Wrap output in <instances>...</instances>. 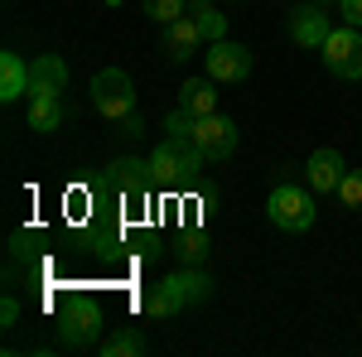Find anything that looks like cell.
<instances>
[{
    "label": "cell",
    "mask_w": 362,
    "mask_h": 357,
    "mask_svg": "<svg viewBox=\"0 0 362 357\" xmlns=\"http://www.w3.org/2000/svg\"><path fill=\"white\" fill-rule=\"evenodd\" d=\"M102 338V304L78 295L58 309V343L63 348H92Z\"/></svg>",
    "instance_id": "1"
},
{
    "label": "cell",
    "mask_w": 362,
    "mask_h": 357,
    "mask_svg": "<svg viewBox=\"0 0 362 357\" xmlns=\"http://www.w3.org/2000/svg\"><path fill=\"white\" fill-rule=\"evenodd\" d=\"M92 107L102 111L107 121H126V116L136 111V87H131V78H126L121 68L97 73V78H92Z\"/></svg>",
    "instance_id": "2"
},
{
    "label": "cell",
    "mask_w": 362,
    "mask_h": 357,
    "mask_svg": "<svg viewBox=\"0 0 362 357\" xmlns=\"http://www.w3.org/2000/svg\"><path fill=\"white\" fill-rule=\"evenodd\" d=\"M266 218L276 222L280 232H305V227H314V198L300 193L295 184H280L266 198Z\"/></svg>",
    "instance_id": "3"
},
{
    "label": "cell",
    "mask_w": 362,
    "mask_h": 357,
    "mask_svg": "<svg viewBox=\"0 0 362 357\" xmlns=\"http://www.w3.org/2000/svg\"><path fill=\"white\" fill-rule=\"evenodd\" d=\"M324 68L334 78H343V83H358L362 78V29L343 25L324 39Z\"/></svg>",
    "instance_id": "4"
},
{
    "label": "cell",
    "mask_w": 362,
    "mask_h": 357,
    "mask_svg": "<svg viewBox=\"0 0 362 357\" xmlns=\"http://www.w3.org/2000/svg\"><path fill=\"white\" fill-rule=\"evenodd\" d=\"M203 58H208V78H213V83H247V78H251V49H247V44L213 39Z\"/></svg>",
    "instance_id": "5"
},
{
    "label": "cell",
    "mask_w": 362,
    "mask_h": 357,
    "mask_svg": "<svg viewBox=\"0 0 362 357\" xmlns=\"http://www.w3.org/2000/svg\"><path fill=\"white\" fill-rule=\"evenodd\" d=\"M194 140H198V150L208 155V160H227L232 150H237V126L227 121V116H203V121H194Z\"/></svg>",
    "instance_id": "6"
},
{
    "label": "cell",
    "mask_w": 362,
    "mask_h": 357,
    "mask_svg": "<svg viewBox=\"0 0 362 357\" xmlns=\"http://www.w3.org/2000/svg\"><path fill=\"white\" fill-rule=\"evenodd\" d=\"M329 34H334V29H329L324 5L305 0L300 10H290V39H295V44H305V49H324V39H329Z\"/></svg>",
    "instance_id": "7"
},
{
    "label": "cell",
    "mask_w": 362,
    "mask_h": 357,
    "mask_svg": "<svg viewBox=\"0 0 362 357\" xmlns=\"http://www.w3.org/2000/svg\"><path fill=\"white\" fill-rule=\"evenodd\" d=\"M68 92V63L58 54H39L29 63V97H63Z\"/></svg>",
    "instance_id": "8"
},
{
    "label": "cell",
    "mask_w": 362,
    "mask_h": 357,
    "mask_svg": "<svg viewBox=\"0 0 362 357\" xmlns=\"http://www.w3.org/2000/svg\"><path fill=\"white\" fill-rule=\"evenodd\" d=\"M107 184H112L116 193H126V198H145L150 193V184H155V174H150V160H112L107 165Z\"/></svg>",
    "instance_id": "9"
},
{
    "label": "cell",
    "mask_w": 362,
    "mask_h": 357,
    "mask_svg": "<svg viewBox=\"0 0 362 357\" xmlns=\"http://www.w3.org/2000/svg\"><path fill=\"white\" fill-rule=\"evenodd\" d=\"M343 174H348V169H343V155L329 150V145H324V150H314V155H309V165H305V179H309V189H314V193H338Z\"/></svg>",
    "instance_id": "10"
},
{
    "label": "cell",
    "mask_w": 362,
    "mask_h": 357,
    "mask_svg": "<svg viewBox=\"0 0 362 357\" xmlns=\"http://www.w3.org/2000/svg\"><path fill=\"white\" fill-rule=\"evenodd\" d=\"M198 44H203V29H198L194 15H179L174 25H165V54L174 63H184V58L198 54Z\"/></svg>",
    "instance_id": "11"
},
{
    "label": "cell",
    "mask_w": 362,
    "mask_h": 357,
    "mask_svg": "<svg viewBox=\"0 0 362 357\" xmlns=\"http://www.w3.org/2000/svg\"><path fill=\"white\" fill-rule=\"evenodd\" d=\"M179 111H189L194 121L213 116L218 111V87H213V78H189L184 92H179Z\"/></svg>",
    "instance_id": "12"
},
{
    "label": "cell",
    "mask_w": 362,
    "mask_h": 357,
    "mask_svg": "<svg viewBox=\"0 0 362 357\" xmlns=\"http://www.w3.org/2000/svg\"><path fill=\"white\" fill-rule=\"evenodd\" d=\"M29 92V63L20 54H0V102H15Z\"/></svg>",
    "instance_id": "13"
},
{
    "label": "cell",
    "mask_w": 362,
    "mask_h": 357,
    "mask_svg": "<svg viewBox=\"0 0 362 357\" xmlns=\"http://www.w3.org/2000/svg\"><path fill=\"white\" fill-rule=\"evenodd\" d=\"M150 174H155V184H179L189 169L179 160V150H174V140H160L155 150H150Z\"/></svg>",
    "instance_id": "14"
},
{
    "label": "cell",
    "mask_w": 362,
    "mask_h": 357,
    "mask_svg": "<svg viewBox=\"0 0 362 357\" xmlns=\"http://www.w3.org/2000/svg\"><path fill=\"white\" fill-rule=\"evenodd\" d=\"M169 285L179 290V300H184V304H203L208 295H213V280L198 271V266H184V271H174V275H169Z\"/></svg>",
    "instance_id": "15"
},
{
    "label": "cell",
    "mask_w": 362,
    "mask_h": 357,
    "mask_svg": "<svg viewBox=\"0 0 362 357\" xmlns=\"http://www.w3.org/2000/svg\"><path fill=\"white\" fill-rule=\"evenodd\" d=\"M63 126V97H29V131L49 136Z\"/></svg>",
    "instance_id": "16"
},
{
    "label": "cell",
    "mask_w": 362,
    "mask_h": 357,
    "mask_svg": "<svg viewBox=\"0 0 362 357\" xmlns=\"http://www.w3.org/2000/svg\"><path fill=\"white\" fill-rule=\"evenodd\" d=\"M145 314L150 319H174V314H184V300H179V290L169 285V280H160L155 290H145Z\"/></svg>",
    "instance_id": "17"
},
{
    "label": "cell",
    "mask_w": 362,
    "mask_h": 357,
    "mask_svg": "<svg viewBox=\"0 0 362 357\" xmlns=\"http://www.w3.org/2000/svg\"><path fill=\"white\" fill-rule=\"evenodd\" d=\"M140 353H145V333L140 329H116L102 343V357H140Z\"/></svg>",
    "instance_id": "18"
},
{
    "label": "cell",
    "mask_w": 362,
    "mask_h": 357,
    "mask_svg": "<svg viewBox=\"0 0 362 357\" xmlns=\"http://www.w3.org/2000/svg\"><path fill=\"white\" fill-rule=\"evenodd\" d=\"M194 5V20H198V29H203V39L213 44V39H227L223 29H227V15H218L213 10V0H189Z\"/></svg>",
    "instance_id": "19"
},
{
    "label": "cell",
    "mask_w": 362,
    "mask_h": 357,
    "mask_svg": "<svg viewBox=\"0 0 362 357\" xmlns=\"http://www.w3.org/2000/svg\"><path fill=\"white\" fill-rule=\"evenodd\" d=\"M174 256H179V266H203L208 261V237L203 232H184L174 242Z\"/></svg>",
    "instance_id": "20"
},
{
    "label": "cell",
    "mask_w": 362,
    "mask_h": 357,
    "mask_svg": "<svg viewBox=\"0 0 362 357\" xmlns=\"http://www.w3.org/2000/svg\"><path fill=\"white\" fill-rule=\"evenodd\" d=\"M338 198H343V208H348V213H362V169H348V174H343Z\"/></svg>",
    "instance_id": "21"
},
{
    "label": "cell",
    "mask_w": 362,
    "mask_h": 357,
    "mask_svg": "<svg viewBox=\"0 0 362 357\" xmlns=\"http://www.w3.org/2000/svg\"><path fill=\"white\" fill-rule=\"evenodd\" d=\"M145 15L165 29V25H174V20L184 15V0H145Z\"/></svg>",
    "instance_id": "22"
},
{
    "label": "cell",
    "mask_w": 362,
    "mask_h": 357,
    "mask_svg": "<svg viewBox=\"0 0 362 357\" xmlns=\"http://www.w3.org/2000/svg\"><path fill=\"white\" fill-rule=\"evenodd\" d=\"M338 15H343V25L362 29V0H338Z\"/></svg>",
    "instance_id": "23"
},
{
    "label": "cell",
    "mask_w": 362,
    "mask_h": 357,
    "mask_svg": "<svg viewBox=\"0 0 362 357\" xmlns=\"http://www.w3.org/2000/svg\"><path fill=\"white\" fill-rule=\"evenodd\" d=\"M121 136H126V140H136V136H145V121H140L136 111H131V116H126V121H121Z\"/></svg>",
    "instance_id": "24"
},
{
    "label": "cell",
    "mask_w": 362,
    "mask_h": 357,
    "mask_svg": "<svg viewBox=\"0 0 362 357\" xmlns=\"http://www.w3.org/2000/svg\"><path fill=\"white\" fill-rule=\"evenodd\" d=\"M0 319H5V329H10V324H15V319H20V304L10 300V295H5V304H0Z\"/></svg>",
    "instance_id": "25"
},
{
    "label": "cell",
    "mask_w": 362,
    "mask_h": 357,
    "mask_svg": "<svg viewBox=\"0 0 362 357\" xmlns=\"http://www.w3.org/2000/svg\"><path fill=\"white\" fill-rule=\"evenodd\" d=\"M314 5H338V0H314Z\"/></svg>",
    "instance_id": "26"
},
{
    "label": "cell",
    "mask_w": 362,
    "mask_h": 357,
    "mask_svg": "<svg viewBox=\"0 0 362 357\" xmlns=\"http://www.w3.org/2000/svg\"><path fill=\"white\" fill-rule=\"evenodd\" d=\"M107 5H121V0H107Z\"/></svg>",
    "instance_id": "27"
}]
</instances>
